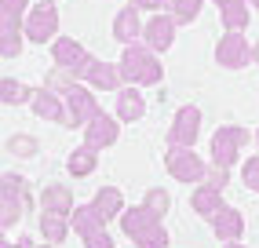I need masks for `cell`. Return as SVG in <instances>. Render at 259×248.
Returning a JSON list of instances; mask_svg holds the SVG:
<instances>
[{
	"mask_svg": "<svg viewBox=\"0 0 259 248\" xmlns=\"http://www.w3.org/2000/svg\"><path fill=\"white\" fill-rule=\"evenodd\" d=\"M157 223H161V219L153 216L150 208H143V204H139V208H124V216H120V226H124V234H128L132 241L139 237V234H146L150 226H157Z\"/></svg>",
	"mask_w": 259,
	"mask_h": 248,
	"instance_id": "cell-22",
	"label": "cell"
},
{
	"mask_svg": "<svg viewBox=\"0 0 259 248\" xmlns=\"http://www.w3.org/2000/svg\"><path fill=\"white\" fill-rule=\"evenodd\" d=\"M215 62L223 69H245V66H252V44L241 33H227L215 44Z\"/></svg>",
	"mask_w": 259,
	"mask_h": 248,
	"instance_id": "cell-10",
	"label": "cell"
},
{
	"mask_svg": "<svg viewBox=\"0 0 259 248\" xmlns=\"http://www.w3.org/2000/svg\"><path fill=\"white\" fill-rule=\"evenodd\" d=\"M4 248H33L29 237H19V241H4Z\"/></svg>",
	"mask_w": 259,
	"mask_h": 248,
	"instance_id": "cell-35",
	"label": "cell"
},
{
	"mask_svg": "<svg viewBox=\"0 0 259 248\" xmlns=\"http://www.w3.org/2000/svg\"><path fill=\"white\" fill-rule=\"evenodd\" d=\"M51 59H55V66L66 69L70 77H80L84 66L92 62V55L84 51V44H77L73 37H55V44H51Z\"/></svg>",
	"mask_w": 259,
	"mask_h": 248,
	"instance_id": "cell-7",
	"label": "cell"
},
{
	"mask_svg": "<svg viewBox=\"0 0 259 248\" xmlns=\"http://www.w3.org/2000/svg\"><path fill=\"white\" fill-rule=\"evenodd\" d=\"M252 66H259V44L252 48Z\"/></svg>",
	"mask_w": 259,
	"mask_h": 248,
	"instance_id": "cell-36",
	"label": "cell"
},
{
	"mask_svg": "<svg viewBox=\"0 0 259 248\" xmlns=\"http://www.w3.org/2000/svg\"><path fill=\"white\" fill-rule=\"evenodd\" d=\"M40 208L44 212H55V216H73V193H70V186L66 183H48L44 190H40Z\"/></svg>",
	"mask_w": 259,
	"mask_h": 248,
	"instance_id": "cell-17",
	"label": "cell"
},
{
	"mask_svg": "<svg viewBox=\"0 0 259 248\" xmlns=\"http://www.w3.org/2000/svg\"><path fill=\"white\" fill-rule=\"evenodd\" d=\"M33 95H37V88H29V84H22V80H11V77H4V84H0V99H4L8 106L33 102Z\"/></svg>",
	"mask_w": 259,
	"mask_h": 248,
	"instance_id": "cell-25",
	"label": "cell"
},
{
	"mask_svg": "<svg viewBox=\"0 0 259 248\" xmlns=\"http://www.w3.org/2000/svg\"><path fill=\"white\" fill-rule=\"evenodd\" d=\"M37 150H40V143H37L33 135H11V139H8V153H19V157H33Z\"/></svg>",
	"mask_w": 259,
	"mask_h": 248,
	"instance_id": "cell-30",
	"label": "cell"
},
{
	"mask_svg": "<svg viewBox=\"0 0 259 248\" xmlns=\"http://www.w3.org/2000/svg\"><path fill=\"white\" fill-rule=\"evenodd\" d=\"M95 168H99V150H95V146H88V143L77 146L70 157H66V172H70L73 179H84V175H92Z\"/></svg>",
	"mask_w": 259,
	"mask_h": 248,
	"instance_id": "cell-21",
	"label": "cell"
},
{
	"mask_svg": "<svg viewBox=\"0 0 259 248\" xmlns=\"http://www.w3.org/2000/svg\"><path fill=\"white\" fill-rule=\"evenodd\" d=\"M168 204H171V197H168V190H161V186L146 190V197H143V208H150V212H153V216H157V219H164Z\"/></svg>",
	"mask_w": 259,
	"mask_h": 248,
	"instance_id": "cell-27",
	"label": "cell"
},
{
	"mask_svg": "<svg viewBox=\"0 0 259 248\" xmlns=\"http://www.w3.org/2000/svg\"><path fill=\"white\" fill-rule=\"evenodd\" d=\"M255 143H259V132H255Z\"/></svg>",
	"mask_w": 259,
	"mask_h": 248,
	"instance_id": "cell-40",
	"label": "cell"
},
{
	"mask_svg": "<svg viewBox=\"0 0 259 248\" xmlns=\"http://www.w3.org/2000/svg\"><path fill=\"white\" fill-rule=\"evenodd\" d=\"M201 4H204V0H168V15L179 26H190L201 15Z\"/></svg>",
	"mask_w": 259,
	"mask_h": 248,
	"instance_id": "cell-26",
	"label": "cell"
},
{
	"mask_svg": "<svg viewBox=\"0 0 259 248\" xmlns=\"http://www.w3.org/2000/svg\"><path fill=\"white\" fill-rule=\"evenodd\" d=\"M120 77H124V84H161L164 77V66L157 62V51L146 48L143 40L135 44H124V59H120Z\"/></svg>",
	"mask_w": 259,
	"mask_h": 248,
	"instance_id": "cell-1",
	"label": "cell"
},
{
	"mask_svg": "<svg viewBox=\"0 0 259 248\" xmlns=\"http://www.w3.org/2000/svg\"><path fill=\"white\" fill-rule=\"evenodd\" d=\"M62 99H66V106H70V117H73V128H84L92 117H99L102 110H99V99L88 92V84H77V80H70L59 92Z\"/></svg>",
	"mask_w": 259,
	"mask_h": 248,
	"instance_id": "cell-6",
	"label": "cell"
},
{
	"mask_svg": "<svg viewBox=\"0 0 259 248\" xmlns=\"http://www.w3.org/2000/svg\"><path fill=\"white\" fill-rule=\"evenodd\" d=\"M190 204H194V212L201 219H215L223 208H227V201H223V190H215V186H208V183H201L197 190H194V197H190Z\"/></svg>",
	"mask_w": 259,
	"mask_h": 248,
	"instance_id": "cell-18",
	"label": "cell"
},
{
	"mask_svg": "<svg viewBox=\"0 0 259 248\" xmlns=\"http://www.w3.org/2000/svg\"><path fill=\"white\" fill-rule=\"evenodd\" d=\"M164 168L179 183H204V175H208V164L194 153V146H168Z\"/></svg>",
	"mask_w": 259,
	"mask_h": 248,
	"instance_id": "cell-4",
	"label": "cell"
},
{
	"mask_svg": "<svg viewBox=\"0 0 259 248\" xmlns=\"http://www.w3.org/2000/svg\"><path fill=\"white\" fill-rule=\"evenodd\" d=\"M80 80L88 84V88H99V92H120V62H99V59H92L88 66H84V73H80Z\"/></svg>",
	"mask_w": 259,
	"mask_h": 248,
	"instance_id": "cell-11",
	"label": "cell"
},
{
	"mask_svg": "<svg viewBox=\"0 0 259 248\" xmlns=\"http://www.w3.org/2000/svg\"><path fill=\"white\" fill-rule=\"evenodd\" d=\"M4 201H0V223H4V230L8 226H15L22 216H26V208L33 204V197H29V183L22 179V175H15V172H4Z\"/></svg>",
	"mask_w": 259,
	"mask_h": 248,
	"instance_id": "cell-3",
	"label": "cell"
},
{
	"mask_svg": "<svg viewBox=\"0 0 259 248\" xmlns=\"http://www.w3.org/2000/svg\"><path fill=\"white\" fill-rule=\"evenodd\" d=\"M241 183H245L248 190H255V193H259V153H255V157H248V161L241 164Z\"/></svg>",
	"mask_w": 259,
	"mask_h": 248,
	"instance_id": "cell-31",
	"label": "cell"
},
{
	"mask_svg": "<svg viewBox=\"0 0 259 248\" xmlns=\"http://www.w3.org/2000/svg\"><path fill=\"white\" fill-rule=\"evenodd\" d=\"M51 4H55V0H51Z\"/></svg>",
	"mask_w": 259,
	"mask_h": 248,
	"instance_id": "cell-41",
	"label": "cell"
},
{
	"mask_svg": "<svg viewBox=\"0 0 259 248\" xmlns=\"http://www.w3.org/2000/svg\"><path fill=\"white\" fill-rule=\"evenodd\" d=\"M176 26H179V22L171 19V15H164V11L150 15V22L143 26V44L153 48V51H168L171 40H176Z\"/></svg>",
	"mask_w": 259,
	"mask_h": 248,
	"instance_id": "cell-12",
	"label": "cell"
},
{
	"mask_svg": "<svg viewBox=\"0 0 259 248\" xmlns=\"http://www.w3.org/2000/svg\"><path fill=\"white\" fill-rule=\"evenodd\" d=\"M223 248H245V244H241V241H227V244H223Z\"/></svg>",
	"mask_w": 259,
	"mask_h": 248,
	"instance_id": "cell-37",
	"label": "cell"
},
{
	"mask_svg": "<svg viewBox=\"0 0 259 248\" xmlns=\"http://www.w3.org/2000/svg\"><path fill=\"white\" fill-rule=\"evenodd\" d=\"M252 8H255V11H259V0H252Z\"/></svg>",
	"mask_w": 259,
	"mask_h": 248,
	"instance_id": "cell-39",
	"label": "cell"
},
{
	"mask_svg": "<svg viewBox=\"0 0 259 248\" xmlns=\"http://www.w3.org/2000/svg\"><path fill=\"white\" fill-rule=\"evenodd\" d=\"M55 33H59V11H55V4H51V0L33 4L29 15H26V40L29 44H48Z\"/></svg>",
	"mask_w": 259,
	"mask_h": 248,
	"instance_id": "cell-5",
	"label": "cell"
},
{
	"mask_svg": "<svg viewBox=\"0 0 259 248\" xmlns=\"http://www.w3.org/2000/svg\"><path fill=\"white\" fill-rule=\"evenodd\" d=\"M248 143V128L241 124H223L212 135V168H234L241 161V150Z\"/></svg>",
	"mask_w": 259,
	"mask_h": 248,
	"instance_id": "cell-2",
	"label": "cell"
},
{
	"mask_svg": "<svg viewBox=\"0 0 259 248\" xmlns=\"http://www.w3.org/2000/svg\"><path fill=\"white\" fill-rule=\"evenodd\" d=\"M212 234H215L223 244H227V241H241V234H245V216H241L237 208L227 204V208L212 219Z\"/></svg>",
	"mask_w": 259,
	"mask_h": 248,
	"instance_id": "cell-19",
	"label": "cell"
},
{
	"mask_svg": "<svg viewBox=\"0 0 259 248\" xmlns=\"http://www.w3.org/2000/svg\"><path fill=\"white\" fill-rule=\"evenodd\" d=\"M26 15H29V0H0V19L26 22Z\"/></svg>",
	"mask_w": 259,
	"mask_h": 248,
	"instance_id": "cell-28",
	"label": "cell"
},
{
	"mask_svg": "<svg viewBox=\"0 0 259 248\" xmlns=\"http://www.w3.org/2000/svg\"><path fill=\"white\" fill-rule=\"evenodd\" d=\"M128 4L139 8V11H153V15H157L161 8H168V0H128Z\"/></svg>",
	"mask_w": 259,
	"mask_h": 248,
	"instance_id": "cell-34",
	"label": "cell"
},
{
	"mask_svg": "<svg viewBox=\"0 0 259 248\" xmlns=\"http://www.w3.org/2000/svg\"><path fill=\"white\" fill-rule=\"evenodd\" d=\"M219 4V19L227 26V33H245L252 19V4L248 0H215Z\"/></svg>",
	"mask_w": 259,
	"mask_h": 248,
	"instance_id": "cell-16",
	"label": "cell"
},
{
	"mask_svg": "<svg viewBox=\"0 0 259 248\" xmlns=\"http://www.w3.org/2000/svg\"><path fill=\"white\" fill-rule=\"evenodd\" d=\"M204 183H208V186H215V190H227V183H230V168H208Z\"/></svg>",
	"mask_w": 259,
	"mask_h": 248,
	"instance_id": "cell-32",
	"label": "cell"
},
{
	"mask_svg": "<svg viewBox=\"0 0 259 248\" xmlns=\"http://www.w3.org/2000/svg\"><path fill=\"white\" fill-rule=\"evenodd\" d=\"M143 113H146V99H143V92H139L135 84L120 88V92H117V102H113V117L124 120V124H132V120H139Z\"/></svg>",
	"mask_w": 259,
	"mask_h": 248,
	"instance_id": "cell-15",
	"label": "cell"
},
{
	"mask_svg": "<svg viewBox=\"0 0 259 248\" xmlns=\"http://www.w3.org/2000/svg\"><path fill=\"white\" fill-rule=\"evenodd\" d=\"M92 204H95L106 219H120V216H124V197H120V190H117V186H102V190L95 193V201H92Z\"/></svg>",
	"mask_w": 259,
	"mask_h": 248,
	"instance_id": "cell-23",
	"label": "cell"
},
{
	"mask_svg": "<svg viewBox=\"0 0 259 248\" xmlns=\"http://www.w3.org/2000/svg\"><path fill=\"white\" fill-rule=\"evenodd\" d=\"M33 248H55V244H33Z\"/></svg>",
	"mask_w": 259,
	"mask_h": 248,
	"instance_id": "cell-38",
	"label": "cell"
},
{
	"mask_svg": "<svg viewBox=\"0 0 259 248\" xmlns=\"http://www.w3.org/2000/svg\"><path fill=\"white\" fill-rule=\"evenodd\" d=\"M117 135H120V120L110 117V113H99V117H92L88 124H84V143L95 146V150L113 146V143H117Z\"/></svg>",
	"mask_w": 259,
	"mask_h": 248,
	"instance_id": "cell-13",
	"label": "cell"
},
{
	"mask_svg": "<svg viewBox=\"0 0 259 248\" xmlns=\"http://www.w3.org/2000/svg\"><path fill=\"white\" fill-rule=\"evenodd\" d=\"M143 26L146 22H139V8H120L117 15H113V40L124 48V44H135V40H143Z\"/></svg>",
	"mask_w": 259,
	"mask_h": 248,
	"instance_id": "cell-14",
	"label": "cell"
},
{
	"mask_svg": "<svg viewBox=\"0 0 259 248\" xmlns=\"http://www.w3.org/2000/svg\"><path fill=\"white\" fill-rule=\"evenodd\" d=\"M70 223H73V230L80 237H88V234H99V230H106V216L88 201V204H80V208H73V216H70Z\"/></svg>",
	"mask_w": 259,
	"mask_h": 248,
	"instance_id": "cell-20",
	"label": "cell"
},
{
	"mask_svg": "<svg viewBox=\"0 0 259 248\" xmlns=\"http://www.w3.org/2000/svg\"><path fill=\"white\" fill-rule=\"evenodd\" d=\"M135 244H139V248H168V230L157 223V226H150L146 234L135 237Z\"/></svg>",
	"mask_w": 259,
	"mask_h": 248,
	"instance_id": "cell-29",
	"label": "cell"
},
{
	"mask_svg": "<svg viewBox=\"0 0 259 248\" xmlns=\"http://www.w3.org/2000/svg\"><path fill=\"white\" fill-rule=\"evenodd\" d=\"M197 135H201V110H197V106H183V110L171 117L168 146H194Z\"/></svg>",
	"mask_w": 259,
	"mask_h": 248,
	"instance_id": "cell-9",
	"label": "cell"
},
{
	"mask_svg": "<svg viewBox=\"0 0 259 248\" xmlns=\"http://www.w3.org/2000/svg\"><path fill=\"white\" fill-rule=\"evenodd\" d=\"M66 230H73L70 216H55V212H40V234L44 241H66Z\"/></svg>",
	"mask_w": 259,
	"mask_h": 248,
	"instance_id": "cell-24",
	"label": "cell"
},
{
	"mask_svg": "<svg viewBox=\"0 0 259 248\" xmlns=\"http://www.w3.org/2000/svg\"><path fill=\"white\" fill-rule=\"evenodd\" d=\"M33 113L51 120V124H62V128H73V117H70V106L59 92H51V88H37V95H33Z\"/></svg>",
	"mask_w": 259,
	"mask_h": 248,
	"instance_id": "cell-8",
	"label": "cell"
},
{
	"mask_svg": "<svg viewBox=\"0 0 259 248\" xmlns=\"http://www.w3.org/2000/svg\"><path fill=\"white\" fill-rule=\"evenodd\" d=\"M84 248H113V241H110L106 230H99V234H88V237H84Z\"/></svg>",
	"mask_w": 259,
	"mask_h": 248,
	"instance_id": "cell-33",
	"label": "cell"
}]
</instances>
